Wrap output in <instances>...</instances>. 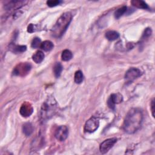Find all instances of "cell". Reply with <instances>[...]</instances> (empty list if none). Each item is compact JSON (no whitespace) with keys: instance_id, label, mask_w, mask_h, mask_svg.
<instances>
[{"instance_id":"23","label":"cell","mask_w":155,"mask_h":155,"mask_svg":"<svg viewBox=\"0 0 155 155\" xmlns=\"http://www.w3.org/2000/svg\"><path fill=\"white\" fill-rule=\"evenodd\" d=\"M62 2L59 0H50L47 1V4L50 7H53L61 4Z\"/></svg>"},{"instance_id":"16","label":"cell","mask_w":155,"mask_h":155,"mask_svg":"<svg viewBox=\"0 0 155 155\" xmlns=\"http://www.w3.org/2000/svg\"><path fill=\"white\" fill-rule=\"evenodd\" d=\"M40 47L45 51H48L52 50L54 47V45L50 41H45L41 43Z\"/></svg>"},{"instance_id":"20","label":"cell","mask_w":155,"mask_h":155,"mask_svg":"<svg viewBox=\"0 0 155 155\" xmlns=\"http://www.w3.org/2000/svg\"><path fill=\"white\" fill-rule=\"evenodd\" d=\"M127 11V7L126 6H122L117 9L114 12V17L116 19L120 18Z\"/></svg>"},{"instance_id":"1","label":"cell","mask_w":155,"mask_h":155,"mask_svg":"<svg viewBox=\"0 0 155 155\" xmlns=\"http://www.w3.org/2000/svg\"><path fill=\"white\" fill-rule=\"evenodd\" d=\"M142 120L143 113L142 110L138 108H131L125 116L123 129L128 134L134 133L140 128Z\"/></svg>"},{"instance_id":"5","label":"cell","mask_w":155,"mask_h":155,"mask_svg":"<svg viewBox=\"0 0 155 155\" xmlns=\"http://www.w3.org/2000/svg\"><path fill=\"white\" fill-rule=\"evenodd\" d=\"M142 74V73L140 70L137 68L132 67L126 71L125 74V79L127 82H130L137 79V78L140 77Z\"/></svg>"},{"instance_id":"25","label":"cell","mask_w":155,"mask_h":155,"mask_svg":"<svg viewBox=\"0 0 155 155\" xmlns=\"http://www.w3.org/2000/svg\"><path fill=\"white\" fill-rule=\"evenodd\" d=\"M35 25L33 24H29V25L27 27V31L29 33H33L34 31H35Z\"/></svg>"},{"instance_id":"12","label":"cell","mask_w":155,"mask_h":155,"mask_svg":"<svg viewBox=\"0 0 155 155\" xmlns=\"http://www.w3.org/2000/svg\"><path fill=\"white\" fill-rule=\"evenodd\" d=\"M22 131L26 136H29L33 131V127L31 123L27 122L22 125Z\"/></svg>"},{"instance_id":"14","label":"cell","mask_w":155,"mask_h":155,"mask_svg":"<svg viewBox=\"0 0 155 155\" xmlns=\"http://www.w3.org/2000/svg\"><path fill=\"white\" fill-rule=\"evenodd\" d=\"M44 56H45L44 53L42 51L38 50L36 51L34 53V54L32 56V59L35 62L39 64V63H41L44 60Z\"/></svg>"},{"instance_id":"7","label":"cell","mask_w":155,"mask_h":155,"mask_svg":"<svg viewBox=\"0 0 155 155\" xmlns=\"http://www.w3.org/2000/svg\"><path fill=\"white\" fill-rule=\"evenodd\" d=\"M68 135V129L65 125L59 126L54 133L55 137L59 141L65 140Z\"/></svg>"},{"instance_id":"8","label":"cell","mask_w":155,"mask_h":155,"mask_svg":"<svg viewBox=\"0 0 155 155\" xmlns=\"http://www.w3.org/2000/svg\"><path fill=\"white\" fill-rule=\"evenodd\" d=\"M33 111V108L31 104L28 102H24L21 106L19 113L23 117H27L30 116Z\"/></svg>"},{"instance_id":"19","label":"cell","mask_w":155,"mask_h":155,"mask_svg":"<svg viewBox=\"0 0 155 155\" xmlns=\"http://www.w3.org/2000/svg\"><path fill=\"white\" fill-rule=\"evenodd\" d=\"M73 57L72 53L69 50H64L61 54L62 60L64 61H70Z\"/></svg>"},{"instance_id":"21","label":"cell","mask_w":155,"mask_h":155,"mask_svg":"<svg viewBox=\"0 0 155 155\" xmlns=\"http://www.w3.org/2000/svg\"><path fill=\"white\" fill-rule=\"evenodd\" d=\"M84 80V75L81 70L76 71L74 74V82L77 84H81Z\"/></svg>"},{"instance_id":"18","label":"cell","mask_w":155,"mask_h":155,"mask_svg":"<svg viewBox=\"0 0 155 155\" xmlns=\"http://www.w3.org/2000/svg\"><path fill=\"white\" fill-rule=\"evenodd\" d=\"M62 71V66L59 62H56L53 66V73L56 78H59Z\"/></svg>"},{"instance_id":"9","label":"cell","mask_w":155,"mask_h":155,"mask_svg":"<svg viewBox=\"0 0 155 155\" xmlns=\"http://www.w3.org/2000/svg\"><path fill=\"white\" fill-rule=\"evenodd\" d=\"M122 101H123V97L119 93L112 94L108 100V102H107L108 106L109 107V108L111 109H114L115 104H119L122 102Z\"/></svg>"},{"instance_id":"4","label":"cell","mask_w":155,"mask_h":155,"mask_svg":"<svg viewBox=\"0 0 155 155\" xmlns=\"http://www.w3.org/2000/svg\"><path fill=\"white\" fill-rule=\"evenodd\" d=\"M99 125V119L97 117L93 116L85 122L84 130L88 133H93L98 128Z\"/></svg>"},{"instance_id":"6","label":"cell","mask_w":155,"mask_h":155,"mask_svg":"<svg viewBox=\"0 0 155 155\" xmlns=\"http://www.w3.org/2000/svg\"><path fill=\"white\" fill-rule=\"evenodd\" d=\"M117 142L116 138H110L104 140L99 146V150L102 154L107 153Z\"/></svg>"},{"instance_id":"24","label":"cell","mask_w":155,"mask_h":155,"mask_svg":"<svg viewBox=\"0 0 155 155\" xmlns=\"http://www.w3.org/2000/svg\"><path fill=\"white\" fill-rule=\"evenodd\" d=\"M151 33H152L151 29L150 28H147L145 30V31H144V32H143V33L142 38H144V39H145V38H148L149 36H151Z\"/></svg>"},{"instance_id":"22","label":"cell","mask_w":155,"mask_h":155,"mask_svg":"<svg viewBox=\"0 0 155 155\" xmlns=\"http://www.w3.org/2000/svg\"><path fill=\"white\" fill-rule=\"evenodd\" d=\"M41 44V41L40 38L36 37L33 39L31 45V47H33L34 48H38L39 47H40Z\"/></svg>"},{"instance_id":"3","label":"cell","mask_w":155,"mask_h":155,"mask_svg":"<svg viewBox=\"0 0 155 155\" xmlns=\"http://www.w3.org/2000/svg\"><path fill=\"white\" fill-rule=\"evenodd\" d=\"M31 65L28 62H21L15 66L13 70V74L15 76H25L30 71Z\"/></svg>"},{"instance_id":"10","label":"cell","mask_w":155,"mask_h":155,"mask_svg":"<svg viewBox=\"0 0 155 155\" xmlns=\"http://www.w3.org/2000/svg\"><path fill=\"white\" fill-rule=\"evenodd\" d=\"M53 103L51 104L50 102H45L43 104L41 109L42 117L45 118L50 116V114L53 113Z\"/></svg>"},{"instance_id":"11","label":"cell","mask_w":155,"mask_h":155,"mask_svg":"<svg viewBox=\"0 0 155 155\" xmlns=\"http://www.w3.org/2000/svg\"><path fill=\"white\" fill-rule=\"evenodd\" d=\"M25 1H12L8 2L5 5H4V8L7 10L17 9L25 4Z\"/></svg>"},{"instance_id":"26","label":"cell","mask_w":155,"mask_h":155,"mask_svg":"<svg viewBox=\"0 0 155 155\" xmlns=\"http://www.w3.org/2000/svg\"><path fill=\"white\" fill-rule=\"evenodd\" d=\"M150 105H151V110L153 117H154V99L151 101Z\"/></svg>"},{"instance_id":"13","label":"cell","mask_w":155,"mask_h":155,"mask_svg":"<svg viewBox=\"0 0 155 155\" xmlns=\"http://www.w3.org/2000/svg\"><path fill=\"white\" fill-rule=\"evenodd\" d=\"M131 4L139 8H142V9H149V7L147 5V4L141 0H133L131 1Z\"/></svg>"},{"instance_id":"17","label":"cell","mask_w":155,"mask_h":155,"mask_svg":"<svg viewBox=\"0 0 155 155\" xmlns=\"http://www.w3.org/2000/svg\"><path fill=\"white\" fill-rule=\"evenodd\" d=\"M10 48L11 50L15 53H22L27 49V47L25 45H15L13 44L10 45Z\"/></svg>"},{"instance_id":"2","label":"cell","mask_w":155,"mask_h":155,"mask_svg":"<svg viewBox=\"0 0 155 155\" xmlns=\"http://www.w3.org/2000/svg\"><path fill=\"white\" fill-rule=\"evenodd\" d=\"M72 19V15L70 12L63 13L57 20L51 29V35L54 38H60L65 33Z\"/></svg>"},{"instance_id":"15","label":"cell","mask_w":155,"mask_h":155,"mask_svg":"<svg viewBox=\"0 0 155 155\" xmlns=\"http://www.w3.org/2000/svg\"><path fill=\"white\" fill-rule=\"evenodd\" d=\"M105 37L106 38L110 41H113L114 40H116L119 37V34L116 31L114 30H110L106 32L105 33Z\"/></svg>"}]
</instances>
